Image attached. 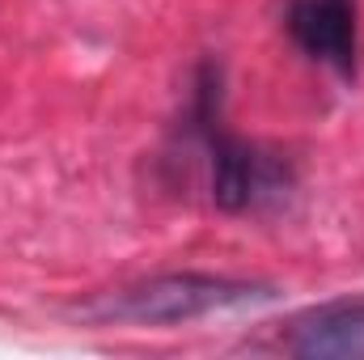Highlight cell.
Masks as SVG:
<instances>
[{
    "label": "cell",
    "mask_w": 364,
    "mask_h": 360,
    "mask_svg": "<svg viewBox=\"0 0 364 360\" xmlns=\"http://www.w3.org/2000/svg\"><path fill=\"white\" fill-rule=\"evenodd\" d=\"M284 34L305 60L331 68L343 81H356L360 64L356 0H284Z\"/></svg>",
    "instance_id": "obj_3"
},
{
    "label": "cell",
    "mask_w": 364,
    "mask_h": 360,
    "mask_svg": "<svg viewBox=\"0 0 364 360\" xmlns=\"http://www.w3.org/2000/svg\"><path fill=\"white\" fill-rule=\"evenodd\" d=\"M186 140L199 153V166L208 179V199L229 216L275 208L279 199H288V191L296 182L292 162L279 149L255 144L225 127V73L216 60H203L191 77Z\"/></svg>",
    "instance_id": "obj_1"
},
{
    "label": "cell",
    "mask_w": 364,
    "mask_h": 360,
    "mask_svg": "<svg viewBox=\"0 0 364 360\" xmlns=\"http://www.w3.org/2000/svg\"><path fill=\"white\" fill-rule=\"evenodd\" d=\"M279 288L267 280L246 275H216V271H166L136 284H123L114 292H102L85 305L93 322H132V327H182L212 314L246 309L275 301Z\"/></svg>",
    "instance_id": "obj_2"
},
{
    "label": "cell",
    "mask_w": 364,
    "mask_h": 360,
    "mask_svg": "<svg viewBox=\"0 0 364 360\" xmlns=\"http://www.w3.org/2000/svg\"><path fill=\"white\" fill-rule=\"evenodd\" d=\"M284 352L305 360H364V297H343L296 314L279 339Z\"/></svg>",
    "instance_id": "obj_4"
}]
</instances>
